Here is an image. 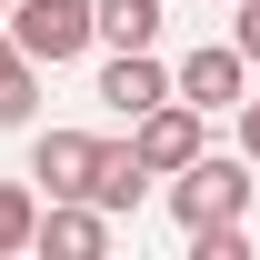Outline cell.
<instances>
[{"label": "cell", "mask_w": 260, "mask_h": 260, "mask_svg": "<svg viewBox=\"0 0 260 260\" xmlns=\"http://www.w3.org/2000/svg\"><path fill=\"white\" fill-rule=\"evenodd\" d=\"M190 260H250V230H240V220H210V230H190Z\"/></svg>", "instance_id": "7c38bea8"}, {"label": "cell", "mask_w": 260, "mask_h": 260, "mask_svg": "<svg viewBox=\"0 0 260 260\" xmlns=\"http://www.w3.org/2000/svg\"><path fill=\"white\" fill-rule=\"evenodd\" d=\"M170 90H180V80H170V70L150 60V50H110V70H100V100H110L120 120H140V110H160Z\"/></svg>", "instance_id": "52a82bcc"}, {"label": "cell", "mask_w": 260, "mask_h": 260, "mask_svg": "<svg viewBox=\"0 0 260 260\" xmlns=\"http://www.w3.org/2000/svg\"><path fill=\"white\" fill-rule=\"evenodd\" d=\"M130 140H140V160H150V170H160V180H170V170H190L200 150H210V110L170 90L160 110H140V120H130Z\"/></svg>", "instance_id": "3957f363"}, {"label": "cell", "mask_w": 260, "mask_h": 260, "mask_svg": "<svg viewBox=\"0 0 260 260\" xmlns=\"http://www.w3.org/2000/svg\"><path fill=\"white\" fill-rule=\"evenodd\" d=\"M40 250V190L30 180H0V260Z\"/></svg>", "instance_id": "30bf717a"}, {"label": "cell", "mask_w": 260, "mask_h": 260, "mask_svg": "<svg viewBox=\"0 0 260 260\" xmlns=\"http://www.w3.org/2000/svg\"><path fill=\"white\" fill-rule=\"evenodd\" d=\"M150 180H160V170L140 160V140H100V170H90V190H80V200H100V210L120 220V210H140Z\"/></svg>", "instance_id": "ba28073f"}, {"label": "cell", "mask_w": 260, "mask_h": 260, "mask_svg": "<svg viewBox=\"0 0 260 260\" xmlns=\"http://www.w3.org/2000/svg\"><path fill=\"white\" fill-rule=\"evenodd\" d=\"M230 40H240V50L260 60V0H240V20H230Z\"/></svg>", "instance_id": "4fadbf2b"}, {"label": "cell", "mask_w": 260, "mask_h": 260, "mask_svg": "<svg viewBox=\"0 0 260 260\" xmlns=\"http://www.w3.org/2000/svg\"><path fill=\"white\" fill-rule=\"evenodd\" d=\"M240 150L260 160V100H240Z\"/></svg>", "instance_id": "5bb4252c"}, {"label": "cell", "mask_w": 260, "mask_h": 260, "mask_svg": "<svg viewBox=\"0 0 260 260\" xmlns=\"http://www.w3.org/2000/svg\"><path fill=\"white\" fill-rule=\"evenodd\" d=\"M0 20H10V0H0Z\"/></svg>", "instance_id": "9a60e30c"}, {"label": "cell", "mask_w": 260, "mask_h": 260, "mask_svg": "<svg viewBox=\"0 0 260 260\" xmlns=\"http://www.w3.org/2000/svg\"><path fill=\"white\" fill-rule=\"evenodd\" d=\"M250 70L260 60L240 50V40H200L170 80H180V100H200V110H240V100H250Z\"/></svg>", "instance_id": "277c9868"}, {"label": "cell", "mask_w": 260, "mask_h": 260, "mask_svg": "<svg viewBox=\"0 0 260 260\" xmlns=\"http://www.w3.org/2000/svg\"><path fill=\"white\" fill-rule=\"evenodd\" d=\"M90 170H100V140H90V130H30V180L50 200H80Z\"/></svg>", "instance_id": "5b68a950"}, {"label": "cell", "mask_w": 260, "mask_h": 260, "mask_svg": "<svg viewBox=\"0 0 260 260\" xmlns=\"http://www.w3.org/2000/svg\"><path fill=\"white\" fill-rule=\"evenodd\" d=\"M10 40L40 70H60V60H80L100 40V0H10Z\"/></svg>", "instance_id": "7a4b0ae2"}, {"label": "cell", "mask_w": 260, "mask_h": 260, "mask_svg": "<svg viewBox=\"0 0 260 260\" xmlns=\"http://www.w3.org/2000/svg\"><path fill=\"white\" fill-rule=\"evenodd\" d=\"M250 170H260L250 150H240V160H220V150H200L190 170H170V220H180V230H210V220H240V210H250V190H260Z\"/></svg>", "instance_id": "6da1fadb"}, {"label": "cell", "mask_w": 260, "mask_h": 260, "mask_svg": "<svg viewBox=\"0 0 260 260\" xmlns=\"http://www.w3.org/2000/svg\"><path fill=\"white\" fill-rule=\"evenodd\" d=\"M30 110H40V60H10L0 70V130H30Z\"/></svg>", "instance_id": "8fae6325"}, {"label": "cell", "mask_w": 260, "mask_h": 260, "mask_svg": "<svg viewBox=\"0 0 260 260\" xmlns=\"http://www.w3.org/2000/svg\"><path fill=\"white\" fill-rule=\"evenodd\" d=\"M40 250L50 260H100L110 250V210L100 200H40Z\"/></svg>", "instance_id": "8992f818"}, {"label": "cell", "mask_w": 260, "mask_h": 260, "mask_svg": "<svg viewBox=\"0 0 260 260\" xmlns=\"http://www.w3.org/2000/svg\"><path fill=\"white\" fill-rule=\"evenodd\" d=\"M160 10L170 0H100V40H110V50H150V40H160Z\"/></svg>", "instance_id": "9c48e42d"}]
</instances>
